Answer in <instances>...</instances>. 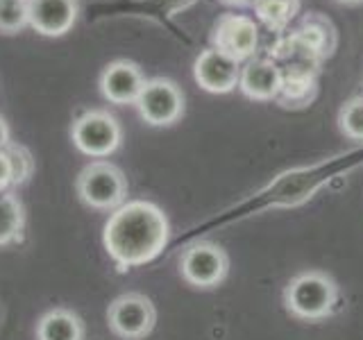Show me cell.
Wrapping results in <instances>:
<instances>
[{"mask_svg": "<svg viewBox=\"0 0 363 340\" xmlns=\"http://www.w3.org/2000/svg\"><path fill=\"white\" fill-rule=\"evenodd\" d=\"M5 154L11 164V186H21L32 177L34 173V159L32 152L21 143H9L5 147Z\"/></svg>", "mask_w": 363, "mask_h": 340, "instance_id": "obj_22", "label": "cell"}, {"mask_svg": "<svg viewBox=\"0 0 363 340\" xmlns=\"http://www.w3.org/2000/svg\"><path fill=\"white\" fill-rule=\"evenodd\" d=\"M338 304L336 281L320 270H306L284 288V306L298 320L315 322L334 313Z\"/></svg>", "mask_w": 363, "mask_h": 340, "instance_id": "obj_3", "label": "cell"}, {"mask_svg": "<svg viewBox=\"0 0 363 340\" xmlns=\"http://www.w3.org/2000/svg\"><path fill=\"white\" fill-rule=\"evenodd\" d=\"M28 26V0H0V34H16Z\"/></svg>", "mask_w": 363, "mask_h": 340, "instance_id": "obj_20", "label": "cell"}, {"mask_svg": "<svg viewBox=\"0 0 363 340\" xmlns=\"http://www.w3.org/2000/svg\"><path fill=\"white\" fill-rule=\"evenodd\" d=\"M145 86V77L134 62L116 60L100 73V94L111 105H134Z\"/></svg>", "mask_w": 363, "mask_h": 340, "instance_id": "obj_11", "label": "cell"}, {"mask_svg": "<svg viewBox=\"0 0 363 340\" xmlns=\"http://www.w3.org/2000/svg\"><path fill=\"white\" fill-rule=\"evenodd\" d=\"M82 317L71 309H50L37 322V340H84Z\"/></svg>", "mask_w": 363, "mask_h": 340, "instance_id": "obj_17", "label": "cell"}, {"mask_svg": "<svg viewBox=\"0 0 363 340\" xmlns=\"http://www.w3.org/2000/svg\"><path fill=\"white\" fill-rule=\"evenodd\" d=\"M193 77L207 94H230L238 86L241 64L216 48H207L193 64Z\"/></svg>", "mask_w": 363, "mask_h": 340, "instance_id": "obj_10", "label": "cell"}, {"mask_svg": "<svg viewBox=\"0 0 363 340\" xmlns=\"http://www.w3.org/2000/svg\"><path fill=\"white\" fill-rule=\"evenodd\" d=\"M227 7H255L257 0H220Z\"/></svg>", "mask_w": 363, "mask_h": 340, "instance_id": "obj_24", "label": "cell"}, {"mask_svg": "<svg viewBox=\"0 0 363 340\" xmlns=\"http://www.w3.org/2000/svg\"><path fill=\"white\" fill-rule=\"evenodd\" d=\"M26 230V209L14 193L0 196V245H9L21 241Z\"/></svg>", "mask_w": 363, "mask_h": 340, "instance_id": "obj_19", "label": "cell"}, {"mask_svg": "<svg viewBox=\"0 0 363 340\" xmlns=\"http://www.w3.org/2000/svg\"><path fill=\"white\" fill-rule=\"evenodd\" d=\"M361 159L354 157H340L336 162L329 164H318L311 168H298V170H289V173H281L266 184L261 191H257L252 198H247L243 202H238L236 207L230 211H225L218 222H232V220H243L250 215L264 213L270 209H293L300 207L306 200H311L318 191H320L329 179L338 177L343 170L354 168Z\"/></svg>", "mask_w": 363, "mask_h": 340, "instance_id": "obj_2", "label": "cell"}, {"mask_svg": "<svg viewBox=\"0 0 363 340\" xmlns=\"http://www.w3.org/2000/svg\"><path fill=\"white\" fill-rule=\"evenodd\" d=\"M295 32L311 45L315 55L320 57V62L329 60V57L336 52L338 30L332 23V18L320 14V11H306L300 21V26L295 28Z\"/></svg>", "mask_w": 363, "mask_h": 340, "instance_id": "obj_16", "label": "cell"}, {"mask_svg": "<svg viewBox=\"0 0 363 340\" xmlns=\"http://www.w3.org/2000/svg\"><path fill=\"white\" fill-rule=\"evenodd\" d=\"M166 213L147 200H130L111 215L102 230V243L118 270L150 264L168 243Z\"/></svg>", "mask_w": 363, "mask_h": 340, "instance_id": "obj_1", "label": "cell"}, {"mask_svg": "<svg viewBox=\"0 0 363 340\" xmlns=\"http://www.w3.org/2000/svg\"><path fill=\"white\" fill-rule=\"evenodd\" d=\"M30 28L43 37H64L77 21V0H28Z\"/></svg>", "mask_w": 363, "mask_h": 340, "instance_id": "obj_12", "label": "cell"}, {"mask_svg": "<svg viewBox=\"0 0 363 340\" xmlns=\"http://www.w3.org/2000/svg\"><path fill=\"white\" fill-rule=\"evenodd\" d=\"M281 89L277 102L286 109H304L309 107L318 96V71L313 68H295V71H281Z\"/></svg>", "mask_w": 363, "mask_h": 340, "instance_id": "obj_15", "label": "cell"}, {"mask_svg": "<svg viewBox=\"0 0 363 340\" xmlns=\"http://www.w3.org/2000/svg\"><path fill=\"white\" fill-rule=\"evenodd\" d=\"M11 143V132H9V125L7 120L0 116V150H5V147Z\"/></svg>", "mask_w": 363, "mask_h": 340, "instance_id": "obj_23", "label": "cell"}, {"mask_svg": "<svg viewBox=\"0 0 363 340\" xmlns=\"http://www.w3.org/2000/svg\"><path fill=\"white\" fill-rule=\"evenodd\" d=\"M157 322V309L143 293L118 295L107 309V324L113 336L123 340H143L152 334Z\"/></svg>", "mask_w": 363, "mask_h": 340, "instance_id": "obj_7", "label": "cell"}, {"mask_svg": "<svg viewBox=\"0 0 363 340\" xmlns=\"http://www.w3.org/2000/svg\"><path fill=\"white\" fill-rule=\"evenodd\" d=\"M300 9L302 0H257L255 16L270 32H286Z\"/></svg>", "mask_w": 363, "mask_h": 340, "instance_id": "obj_18", "label": "cell"}, {"mask_svg": "<svg viewBox=\"0 0 363 340\" xmlns=\"http://www.w3.org/2000/svg\"><path fill=\"white\" fill-rule=\"evenodd\" d=\"M268 57L275 62L281 71H295V68H313L320 71V57L306 43L298 32L291 30L289 34H281L275 45L268 50Z\"/></svg>", "mask_w": 363, "mask_h": 340, "instance_id": "obj_14", "label": "cell"}, {"mask_svg": "<svg viewBox=\"0 0 363 340\" xmlns=\"http://www.w3.org/2000/svg\"><path fill=\"white\" fill-rule=\"evenodd\" d=\"M338 128L347 139L363 141V96L352 98L338 111Z\"/></svg>", "mask_w": 363, "mask_h": 340, "instance_id": "obj_21", "label": "cell"}, {"mask_svg": "<svg viewBox=\"0 0 363 340\" xmlns=\"http://www.w3.org/2000/svg\"><path fill=\"white\" fill-rule=\"evenodd\" d=\"M211 48L232 57L234 62H250L259 48V26L245 14H223L211 32Z\"/></svg>", "mask_w": 363, "mask_h": 340, "instance_id": "obj_9", "label": "cell"}, {"mask_svg": "<svg viewBox=\"0 0 363 340\" xmlns=\"http://www.w3.org/2000/svg\"><path fill=\"white\" fill-rule=\"evenodd\" d=\"M179 272L193 288H216L227 279L230 272V256L216 243L196 241L179 256Z\"/></svg>", "mask_w": 363, "mask_h": 340, "instance_id": "obj_6", "label": "cell"}, {"mask_svg": "<svg viewBox=\"0 0 363 340\" xmlns=\"http://www.w3.org/2000/svg\"><path fill=\"white\" fill-rule=\"evenodd\" d=\"M73 145L91 159H105L118 150L123 141V128L105 109H91L82 113L71 128Z\"/></svg>", "mask_w": 363, "mask_h": 340, "instance_id": "obj_5", "label": "cell"}, {"mask_svg": "<svg viewBox=\"0 0 363 340\" xmlns=\"http://www.w3.org/2000/svg\"><path fill=\"white\" fill-rule=\"evenodd\" d=\"M139 116L152 128H170L184 116V94L166 77L145 79L139 100L134 102Z\"/></svg>", "mask_w": 363, "mask_h": 340, "instance_id": "obj_8", "label": "cell"}, {"mask_svg": "<svg viewBox=\"0 0 363 340\" xmlns=\"http://www.w3.org/2000/svg\"><path fill=\"white\" fill-rule=\"evenodd\" d=\"M281 68L270 60V57H257V60L245 62L238 77V89L250 100L268 102L277 100L281 89Z\"/></svg>", "mask_w": 363, "mask_h": 340, "instance_id": "obj_13", "label": "cell"}, {"mask_svg": "<svg viewBox=\"0 0 363 340\" xmlns=\"http://www.w3.org/2000/svg\"><path fill=\"white\" fill-rule=\"evenodd\" d=\"M75 188L82 204L96 211H116L128 200V177L116 164L105 159L91 162L79 170Z\"/></svg>", "mask_w": 363, "mask_h": 340, "instance_id": "obj_4", "label": "cell"}, {"mask_svg": "<svg viewBox=\"0 0 363 340\" xmlns=\"http://www.w3.org/2000/svg\"><path fill=\"white\" fill-rule=\"evenodd\" d=\"M336 3H340V5H361L363 0H336Z\"/></svg>", "mask_w": 363, "mask_h": 340, "instance_id": "obj_25", "label": "cell"}]
</instances>
